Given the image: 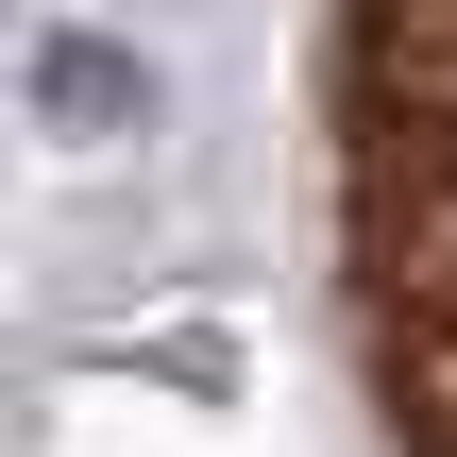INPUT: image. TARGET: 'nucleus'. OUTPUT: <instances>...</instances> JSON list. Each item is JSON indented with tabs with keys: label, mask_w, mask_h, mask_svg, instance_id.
I'll use <instances>...</instances> for the list:
<instances>
[{
	"label": "nucleus",
	"mask_w": 457,
	"mask_h": 457,
	"mask_svg": "<svg viewBox=\"0 0 457 457\" xmlns=\"http://www.w3.org/2000/svg\"><path fill=\"white\" fill-rule=\"evenodd\" d=\"M339 271L390 441L457 457V0H339Z\"/></svg>",
	"instance_id": "obj_1"
}]
</instances>
